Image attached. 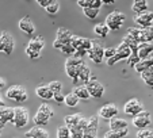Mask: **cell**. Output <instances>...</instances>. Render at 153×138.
I'll return each mask as SVG.
<instances>
[{
  "mask_svg": "<svg viewBox=\"0 0 153 138\" xmlns=\"http://www.w3.org/2000/svg\"><path fill=\"white\" fill-rule=\"evenodd\" d=\"M83 65H85L83 57H77V56L73 54L67 58V61H65V72H67L68 77L72 79V81H75L77 79Z\"/></svg>",
  "mask_w": 153,
  "mask_h": 138,
  "instance_id": "1",
  "label": "cell"
},
{
  "mask_svg": "<svg viewBox=\"0 0 153 138\" xmlns=\"http://www.w3.org/2000/svg\"><path fill=\"white\" fill-rule=\"evenodd\" d=\"M127 34L133 37L140 43L152 42L153 41V26L150 27H130L127 29Z\"/></svg>",
  "mask_w": 153,
  "mask_h": 138,
  "instance_id": "2",
  "label": "cell"
},
{
  "mask_svg": "<svg viewBox=\"0 0 153 138\" xmlns=\"http://www.w3.org/2000/svg\"><path fill=\"white\" fill-rule=\"evenodd\" d=\"M71 43L73 45V47H75V50H76L75 56H77V57H83V58H84V56L88 54L91 46H92V41L91 39H88V38H83V37H77V35H73Z\"/></svg>",
  "mask_w": 153,
  "mask_h": 138,
  "instance_id": "3",
  "label": "cell"
},
{
  "mask_svg": "<svg viewBox=\"0 0 153 138\" xmlns=\"http://www.w3.org/2000/svg\"><path fill=\"white\" fill-rule=\"evenodd\" d=\"M53 115H54V111L52 110V107L46 103H42L34 116L35 126H45V125H48L49 123V119L52 118Z\"/></svg>",
  "mask_w": 153,
  "mask_h": 138,
  "instance_id": "4",
  "label": "cell"
},
{
  "mask_svg": "<svg viewBox=\"0 0 153 138\" xmlns=\"http://www.w3.org/2000/svg\"><path fill=\"white\" fill-rule=\"evenodd\" d=\"M126 20V15L121 11H113L107 15L106 18V24L108 26V29L111 31H115V30L121 29V26L123 24V22Z\"/></svg>",
  "mask_w": 153,
  "mask_h": 138,
  "instance_id": "5",
  "label": "cell"
},
{
  "mask_svg": "<svg viewBox=\"0 0 153 138\" xmlns=\"http://www.w3.org/2000/svg\"><path fill=\"white\" fill-rule=\"evenodd\" d=\"M6 96L16 103H23L27 100V91L22 85H11L7 89Z\"/></svg>",
  "mask_w": 153,
  "mask_h": 138,
  "instance_id": "6",
  "label": "cell"
},
{
  "mask_svg": "<svg viewBox=\"0 0 153 138\" xmlns=\"http://www.w3.org/2000/svg\"><path fill=\"white\" fill-rule=\"evenodd\" d=\"M29 111L25 107H15V114H14V119L11 123L14 125L16 129H22L29 123Z\"/></svg>",
  "mask_w": 153,
  "mask_h": 138,
  "instance_id": "7",
  "label": "cell"
},
{
  "mask_svg": "<svg viewBox=\"0 0 153 138\" xmlns=\"http://www.w3.org/2000/svg\"><path fill=\"white\" fill-rule=\"evenodd\" d=\"M72 37H73V34L68 29H65V27H60V29L57 30V35H56L54 42H53V47H54V49H61L64 45L71 43Z\"/></svg>",
  "mask_w": 153,
  "mask_h": 138,
  "instance_id": "8",
  "label": "cell"
},
{
  "mask_svg": "<svg viewBox=\"0 0 153 138\" xmlns=\"http://www.w3.org/2000/svg\"><path fill=\"white\" fill-rule=\"evenodd\" d=\"M130 54H131V49H130V47L125 42H122L121 45L117 47V54L114 56L113 58H110V60H106V64L108 66H113L114 64L118 62V61L127 60V58L130 57Z\"/></svg>",
  "mask_w": 153,
  "mask_h": 138,
  "instance_id": "9",
  "label": "cell"
},
{
  "mask_svg": "<svg viewBox=\"0 0 153 138\" xmlns=\"http://www.w3.org/2000/svg\"><path fill=\"white\" fill-rule=\"evenodd\" d=\"M150 123H152V115H150L149 111L142 110L140 114L133 116V125H134V127H137L138 130L148 129V126H150Z\"/></svg>",
  "mask_w": 153,
  "mask_h": 138,
  "instance_id": "10",
  "label": "cell"
},
{
  "mask_svg": "<svg viewBox=\"0 0 153 138\" xmlns=\"http://www.w3.org/2000/svg\"><path fill=\"white\" fill-rule=\"evenodd\" d=\"M88 57L94 61L95 64H102L104 60V47L102 43L98 41H92V46H91L90 52H88Z\"/></svg>",
  "mask_w": 153,
  "mask_h": 138,
  "instance_id": "11",
  "label": "cell"
},
{
  "mask_svg": "<svg viewBox=\"0 0 153 138\" xmlns=\"http://www.w3.org/2000/svg\"><path fill=\"white\" fill-rule=\"evenodd\" d=\"M85 85H87V88H88V91H90L91 98L100 99L102 96L104 95V87H103V84L99 83V81L95 79V76H94V75H92V77H91L90 83H87Z\"/></svg>",
  "mask_w": 153,
  "mask_h": 138,
  "instance_id": "12",
  "label": "cell"
},
{
  "mask_svg": "<svg viewBox=\"0 0 153 138\" xmlns=\"http://www.w3.org/2000/svg\"><path fill=\"white\" fill-rule=\"evenodd\" d=\"M142 110H144V107H142V104L140 103L138 99H136V98L130 99L129 102H126V103H125V107H123V112L126 115H129V116H136V115L140 114Z\"/></svg>",
  "mask_w": 153,
  "mask_h": 138,
  "instance_id": "13",
  "label": "cell"
},
{
  "mask_svg": "<svg viewBox=\"0 0 153 138\" xmlns=\"http://www.w3.org/2000/svg\"><path fill=\"white\" fill-rule=\"evenodd\" d=\"M118 112H119V110L115 104L108 103V104H104L103 107H100V110H99V116L106 119V121H110V119L118 116Z\"/></svg>",
  "mask_w": 153,
  "mask_h": 138,
  "instance_id": "14",
  "label": "cell"
},
{
  "mask_svg": "<svg viewBox=\"0 0 153 138\" xmlns=\"http://www.w3.org/2000/svg\"><path fill=\"white\" fill-rule=\"evenodd\" d=\"M98 116L94 115L91 116L90 121H88V125L84 129V137L83 138H98Z\"/></svg>",
  "mask_w": 153,
  "mask_h": 138,
  "instance_id": "15",
  "label": "cell"
},
{
  "mask_svg": "<svg viewBox=\"0 0 153 138\" xmlns=\"http://www.w3.org/2000/svg\"><path fill=\"white\" fill-rule=\"evenodd\" d=\"M134 22L137 23L138 27H150L153 23V12L145 11L134 16Z\"/></svg>",
  "mask_w": 153,
  "mask_h": 138,
  "instance_id": "16",
  "label": "cell"
},
{
  "mask_svg": "<svg viewBox=\"0 0 153 138\" xmlns=\"http://www.w3.org/2000/svg\"><path fill=\"white\" fill-rule=\"evenodd\" d=\"M1 39H3V43H4V53L7 56H10L15 49V41H14V37L11 34H8L7 31H3L0 34Z\"/></svg>",
  "mask_w": 153,
  "mask_h": 138,
  "instance_id": "17",
  "label": "cell"
},
{
  "mask_svg": "<svg viewBox=\"0 0 153 138\" xmlns=\"http://www.w3.org/2000/svg\"><path fill=\"white\" fill-rule=\"evenodd\" d=\"M91 77H92V72H91V69L88 68L87 65H83V68H81V70H80V73H79V76H77V79H76L75 81H72L73 84H87V83H90V80H91Z\"/></svg>",
  "mask_w": 153,
  "mask_h": 138,
  "instance_id": "18",
  "label": "cell"
},
{
  "mask_svg": "<svg viewBox=\"0 0 153 138\" xmlns=\"http://www.w3.org/2000/svg\"><path fill=\"white\" fill-rule=\"evenodd\" d=\"M19 29L27 35H33L34 31H35L34 23H33V20L30 19L29 16H25L19 20Z\"/></svg>",
  "mask_w": 153,
  "mask_h": 138,
  "instance_id": "19",
  "label": "cell"
},
{
  "mask_svg": "<svg viewBox=\"0 0 153 138\" xmlns=\"http://www.w3.org/2000/svg\"><path fill=\"white\" fill-rule=\"evenodd\" d=\"M35 93L39 99H43V100H53L54 98V92L50 89L49 85H39L35 89Z\"/></svg>",
  "mask_w": 153,
  "mask_h": 138,
  "instance_id": "20",
  "label": "cell"
},
{
  "mask_svg": "<svg viewBox=\"0 0 153 138\" xmlns=\"http://www.w3.org/2000/svg\"><path fill=\"white\" fill-rule=\"evenodd\" d=\"M25 137L27 138H49V133L41 126L31 127L29 131L25 133Z\"/></svg>",
  "mask_w": 153,
  "mask_h": 138,
  "instance_id": "21",
  "label": "cell"
},
{
  "mask_svg": "<svg viewBox=\"0 0 153 138\" xmlns=\"http://www.w3.org/2000/svg\"><path fill=\"white\" fill-rule=\"evenodd\" d=\"M14 114H15V108H11V107L7 106H0V121H3L6 125L8 122H12Z\"/></svg>",
  "mask_w": 153,
  "mask_h": 138,
  "instance_id": "22",
  "label": "cell"
},
{
  "mask_svg": "<svg viewBox=\"0 0 153 138\" xmlns=\"http://www.w3.org/2000/svg\"><path fill=\"white\" fill-rule=\"evenodd\" d=\"M134 69H136L137 73H142L144 70L153 69V56H150V57H148V58H142V60H140V62L134 66Z\"/></svg>",
  "mask_w": 153,
  "mask_h": 138,
  "instance_id": "23",
  "label": "cell"
},
{
  "mask_svg": "<svg viewBox=\"0 0 153 138\" xmlns=\"http://www.w3.org/2000/svg\"><path fill=\"white\" fill-rule=\"evenodd\" d=\"M153 53V43L152 42H144L140 43V49H138V56L140 58H148L150 57Z\"/></svg>",
  "mask_w": 153,
  "mask_h": 138,
  "instance_id": "24",
  "label": "cell"
},
{
  "mask_svg": "<svg viewBox=\"0 0 153 138\" xmlns=\"http://www.w3.org/2000/svg\"><path fill=\"white\" fill-rule=\"evenodd\" d=\"M73 92H75L76 95H77V98L80 99V100H90V99H91L90 91H88L87 85H84V84L76 85V87H75V89H73Z\"/></svg>",
  "mask_w": 153,
  "mask_h": 138,
  "instance_id": "25",
  "label": "cell"
},
{
  "mask_svg": "<svg viewBox=\"0 0 153 138\" xmlns=\"http://www.w3.org/2000/svg\"><path fill=\"white\" fill-rule=\"evenodd\" d=\"M108 126H110V130H121V129H127L129 125H127V122L125 119L115 116V118L108 121Z\"/></svg>",
  "mask_w": 153,
  "mask_h": 138,
  "instance_id": "26",
  "label": "cell"
},
{
  "mask_svg": "<svg viewBox=\"0 0 153 138\" xmlns=\"http://www.w3.org/2000/svg\"><path fill=\"white\" fill-rule=\"evenodd\" d=\"M131 11H133L136 15L148 11V1H146V0H133V4H131Z\"/></svg>",
  "mask_w": 153,
  "mask_h": 138,
  "instance_id": "27",
  "label": "cell"
},
{
  "mask_svg": "<svg viewBox=\"0 0 153 138\" xmlns=\"http://www.w3.org/2000/svg\"><path fill=\"white\" fill-rule=\"evenodd\" d=\"M27 46L31 47V49H34V50H37V52H42V49L45 47V41L42 39V37L37 35V37H33L31 39H30V42Z\"/></svg>",
  "mask_w": 153,
  "mask_h": 138,
  "instance_id": "28",
  "label": "cell"
},
{
  "mask_svg": "<svg viewBox=\"0 0 153 138\" xmlns=\"http://www.w3.org/2000/svg\"><path fill=\"white\" fill-rule=\"evenodd\" d=\"M77 4L81 7V8L91 7V8L100 10V7L103 6V1H102V0H77Z\"/></svg>",
  "mask_w": 153,
  "mask_h": 138,
  "instance_id": "29",
  "label": "cell"
},
{
  "mask_svg": "<svg viewBox=\"0 0 153 138\" xmlns=\"http://www.w3.org/2000/svg\"><path fill=\"white\" fill-rule=\"evenodd\" d=\"M94 33H95L98 37H100V38H106L107 35H108V33H110V29H108V26L106 24V22L104 23H98V24L94 27Z\"/></svg>",
  "mask_w": 153,
  "mask_h": 138,
  "instance_id": "30",
  "label": "cell"
},
{
  "mask_svg": "<svg viewBox=\"0 0 153 138\" xmlns=\"http://www.w3.org/2000/svg\"><path fill=\"white\" fill-rule=\"evenodd\" d=\"M122 42H125L127 46H129L130 49H131V53H138V49H140V42L138 41H136L133 37H130L129 34L125 35L123 41Z\"/></svg>",
  "mask_w": 153,
  "mask_h": 138,
  "instance_id": "31",
  "label": "cell"
},
{
  "mask_svg": "<svg viewBox=\"0 0 153 138\" xmlns=\"http://www.w3.org/2000/svg\"><path fill=\"white\" fill-rule=\"evenodd\" d=\"M81 118H83L81 114H71V115H67L64 121H65V125H67L68 127H73V126H76V125H79Z\"/></svg>",
  "mask_w": 153,
  "mask_h": 138,
  "instance_id": "32",
  "label": "cell"
},
{
  "mask_svg": "<svg viewBox=\"0 0 153 138\" xmlns=\"http://www.w3.org/2000/svg\"><path fill=\"white\" fill-rule=\"evenodd\" d=\"M129 134L127 129H121V130H110L104 134V138H123Z\"/></svg>",
  "mask_w": 153,
  "mask_h": 138,
  "instance_id": "33",
  "label": "cell"
},
{
  "mask_svg": "<svg viewBox=\"0 0 153 138\" xmlns=\"http://www.w3.org/2000/svg\"><path fill=\"white\" fill-rule=\"evenodd\" d=\"M141 75V79L148 87L153 88V69H148V70H144Z\"/></svg>",
  "mask_w": 153,
  "mask_h": 138,
  "instance_id": "34",
  "label": "cell"
},
{
  "mask_svg": "<svg viewBox=\"0 0 153 138\" xmlns=\"http://www.w3.org/2000/svg\"><path fill=\"white\" fill-rule=\"evenodd\" d=\"M79 102H80V99L77 98V95L75 92H71V93L65 95V104L68 107H76L79 104Z\"/></svg>",
  "mask_w": 153,
  "mask_h": 138,
  "instance_id": "35",
  "label": "cell"
},
{
  "mask_svg": "<svg viewBox=\"0 0 153 138\" xmlns=\"http://www.w3.org/2000/svg\"><path fill=\"white\" fill-rule=\"evenodd\" d=\"M57 138H71V129L64 125V126H60L57 130Z\"/></svg>",
  "mask_w": 153,
  "mask_h": 138,
  "instance_id": "36",
  "label": "cell"
},
{
  "mask_svg": "<svg viewBox=\"0 0 153 138\" xmlns=\"http://www.w3.org/2000/svg\"><path fill=\"white\" fill-rule=\"evenodd\" d=\"M83 12L88 19H95L99 15V10L98 8H91V7H87V8H83Z\"/></svg>",
  "mask_w": 153,
  "mask_h": 138,
  "instance_id": "37",
  "label": "cell"
},
{
  "mask_svg": "<svg viewBox=\"0 0 153 138\" xmlns=\"http://www.w3.org/2000/svg\"><path fill=\"white\" fill-rule=\"evenodd\" d=\"M45 10H46V12L49 15H56L58 12V10H60V3H58L57 0H54V1H53L52 4H49Z\"/></svg>",
  "mask_w": 153,
  "mask_h": 138,
  "instance_id": "38",
  "label": "cell"
},
{
  "mask_svg": "<svg viewBox=\"0 0 153 138\" xmlns=\"http://www.w3.org/2000/svg\"><path fill=\"white\" fill-rule=\"evenodd\" d=\"M140 60H141V58H140L138 53H131V54H130V57L127 58L126 61H127V65L131 66V68H134V66L140 62Z\"/></svg>",
  "mask_w": 153,
  "mask_h": 138,
  "instance_id": "39",
  "label": "cell"
},
{
  "mask_svg": "<svg viewBox=\"0 0 153 138\" xmlns=\"http://www.w3.org/2000/svg\"><path fill=\"white\" fill-rule=\"evenodd\" d=\"M60 50H61V52H62L65 56H68V57H69V56H73V54H75V52H76L72 43H67V45H64Z\"/></svg>",
  "mask_w": 153,
  "mask_h": 138,
  "instance_id": "40",
  "label": "cell"
},
{
  "mask_svg": "<svg viewBox=\"0 0 153 138\" xmlns=\"http://www.w3.org/2000/svg\"><path fill=\"white\" fill-rule=\"evenodd\" d=\"M25 52H26L27 57L31 58V60H38V58L41 57V52H37V50L31 49V47H29V46L25 49Z\"/></svg>",
  "mask_w": 153,
  "mask_h": 138,
  "instance_id": "41",
  "label": "cell"
},
{
  "mask_svg": "<svg viewBox=\"0 0 153 138\" xmlns=\"http://www.w3.org/2000/svg\"><path fill=\"white\" fill-rule=\"evenodd\" d=\"M71 129V138H83L84 137V130L79 129V127H69Z\"/></svg>",
  "mask_w": 153,
  "mask_h": 138,
  "instance_id": "42",
  "label": "cell"
},
{
  "mask_svg": "<svg viewBox=\"0 0 153 138\" xmlns=\"http://www.w3.org/2000/svg\"><path fill=\"white\" fill-rule=\"evenodd\" d=\"M138 138H153V130L150 129H141L137 133Z\"/></svg>",
  "mask_w": 153,
  "mask_h": 138,
  "instance_id": "43",
  "label": "cell"
},
{
  "mask_svg": "<svg viewBox=\"0 0 153 138\" xmlns=\"http://www.w3.org/2000/svg\"><path fill=\"white\" fill-rule=\"evenodd\" d=\"M49 87H50V89L54 92V95L56 93H60V92L62 91V84H61L60 81H52V83H49Z\"/></svg>",
  "mask_w": 153,
  "mask_h": 138,
  "instance_id": "44",
  "label": "cell"
},
{
  "mask_svg": "<svg viewBox=\"0 0 153 138\" xmlns=\"http://www.w3.org/2000/svg\"><path fill=\"white\" fill-rule=\"evenodd\" d=\"M115 54H117V47H106V49H104V58H106V60L113 58Z\"/></svg>",
  "mask_w": 153,
  "mask_h": 138,
  "instance_id": "45",
  "label": "cell"
},
{
  "mask_svg": "<svg viewBox=\"0 0 153 138\" xmlns=\"http://www.w3.org/2000/svg\"><path fill=\"white\" fill-rule=\"evenodd\" d=\"M53 100H56L58 104H62V103H65V96L60 92V93H56L54 98H53Z\"/></svg>",
  "mask_w": 153,
  "mask_h": 138,
  "instance_id": "46",
  "label": "cell"
},
{
  "mask_svg": "<svg viewBox=\"0 0 153 138\" xmlns=\"http://www.w3.org/2000/svg\"><path fill=\"white\" fill-rule=\"evenodd\" d=\"M35 1H37V3L39 4L41 7H43V8H46V7L49 6V4H52L53 1H54V0H35Z\"/></svg>",
  "mask_w": 153,
  "mask_h": 138,
  "instance_id": "47",
  "label": "cell"
},
{
  "mask_svg": "<svg viewBox=\"0 0 153 138\" xmlns=\"http://www.w3.org/2000/svg\"><path fill=\"white\" fill-rule=\"evenodd\" d=\"M102 1H103V4H106V6H110V4L115 3V0H102Z\"/></svg>",
  "mask_w": 153,
  "mask_h": 138,
  "instance_id": "48",
  "label": "cell"
},
{
  "mask_svg": "<svg viewBox=\"0 0 153 138\" xmlns=\"http://www.w3.org/2000/svg\"><path fill=\"white\" fill-rule=\"evenodd\" d=\"M6 87V80L3 77H0V89H3Z\"/></svg>",
  "mask_w": 153,
  "mask_h": 138,
  "instance_id": "49",
  "label": "cell"
},
{
  "mask_svg": "<svg viewBox=\"0 0 153 138\" xmlns=\"http://www.w3.org/2000/svg\"><path fill=\"white\" fill-rule=\"evenodd\" d=\"M0 52H4V43H3L1 37H0Z\"/></svg>",
  "mask_w": 153,
  "mask_h": 138,
  "instance_id": "50",
  "label": "cell"
},
{
  "mask_svg": "<svg viewBox=\"0 0 153 138\" xmlns=\"http://www.w3.org/2000/svg\"><path fill=\"white\" fill-rule=\"evenodd\" d=\"M0 106H6V104H4V102H3V99H1V96H0Z\"/></svg>",
  "mask_w": 153,
  "mask_h": 138,
  "instance_id": "51",
  "label": "cell"
},
{
  "mask_svg": "<svg viewBox=\"0 0 153 138\" xmlns=\"http://www.w3.org/2000/svg\"><path fill=\"white\" fill-rule=\"evenodd\" d=\"M0 135H1V130H0Z\"/></svg>",
  "mask_w": 153,
  "mask_h": 138,
  "instance_id": "52",
  "label": "cell"
}]
</instances>
